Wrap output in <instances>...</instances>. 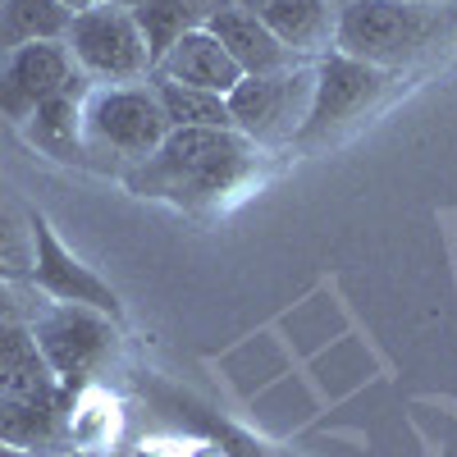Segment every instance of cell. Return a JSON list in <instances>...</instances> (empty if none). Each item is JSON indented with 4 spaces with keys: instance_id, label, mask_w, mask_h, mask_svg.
Instances as JSON below:
<instances>
[{
    "instance_id": "obj_2",
    "label": "cell",
    "mask_w": 457,
    "mask_h": 457,
    "mask_svg": "<svg viewBox=\"0 0 457 457\" xmlns=\"http://www.w3.org/2000/svg\"><path fill=\"white\" fill-rule=\"evenodd\" d=\"M453 42L457 5H430V0H353L334 23V51L385 73H407Z\"/></svg>"
},
{
    "instance_id": "obj_16",
    "label": "cell",
    "mask_w": 457,
    "mask_h": 457,
    "mask_svg": "<svg viewBox=\"0 0 457 457\" xmlns=\"http://www.w3.org/2000/svg\"><path fill=\"white\" fill-rule=\"evenodd\" d=\"M161 96V110L170 129H234L228 114V96L202 92V87H183V83H165V79H146Z\"/></svg>"
},
{
    "instance_id": "obj_25",
    "label": "cell",
    "mask_w": 457,
    "mask_h": 457,
    "mask_svg": "<svg viewBox=\"0 0 457 457\" xmlns=\"http://www.w3.org/2000/svg\"><path fill=\"white\" fill-rule=\"evenodd\" d=\"M51 457H96V453H87V448H64V453H51Z\"/></svg>"
},
{
    "instance_id": "obj_20",
    "label": "cell",
    "mask_w": 457,
    "mask_h": 457,
    "mask_svg": "<svg viewBox=\"0 0 457 457\" xmlns=\"http://www.w3.org/2000/svg\"><path fill=\"white\" fill-rule=\"evenodd\" d=\"M183 10L193 14V23L197 28H206L215 14H224V10H234V0H183Z\"/></svg>"
},
{
    "instance_id": "obj_28",
    "label": "cell",
    "mask_w": 457,
    "mask_h": 457,
    "mask_svg": "<svg viewBox=\"0 0 457 457\" xmlns=\"http://www.w3.org/2000/svg\"><path fill=\"white\" fill-rule=\"evenodd\" d=\"M0 5H5V0H0Z\"/></svg>"
},
{
    "instance_id": "obj_19",
    "label": "cell",
    "mask_w": 457,
    "mask_h": 457,
    "mask_svg": "<svg viewBox=\"0 0 457 457\" xmlns=\"http://www.w3.org/2000/svg\"><path fill=\"white\" fill-rule=\"evenodd\" d=\"M42 307H46V297L37 293L28 279H5V275H0V320L32 325Z\"/></svg>"
},
{
    "instance_id": "obj_23",
    "label": "cell",
    "mask_w": 457,
    "mask_h": 457,
    "mask_svg": "<svg viewBox=\"0 0 457 457\" xmlns=\"http://www.w3.org/2000/svg\"><path fill=\"white\" fill-rule=\"evenodd\" d=\"M110 5H120V10H129V14H133V10H142V5H146V0H110Z\"/></svg>"
},
{
    "instance_id": "obj_4",
    "label": "cell",
    "mask_w": 457,
    "mask_h": 457,
    "mask_svg": "<svg viewBox=\"0 0 457 457\" xmlns=\"http://www.w3.org/2000/svg\"><path fill=\"white\" fill-rule=\"evenodd\" d=\"M32 338L60 389H83L124 348V325L79 302H46L32 320Z\"/></svg>"
},
{
    "instance_id": "obj_18",
    "label": "cell",
    "mask_w": 457,
    "mask_h": 457,
    "mask_svg": "<svg viewBox=\"0 0 457 457\" xmlns=\"http://www.w3.org/2000/svg\"><path fill=\"white\" fill-rule=\"evenodd\" d=\"M0 265L14 279L32 275V224H28V211L10 197L5 183H0Z\"/></svg>"
},
{
    "instance_id": "obj_12",
    "label": "cell",
    "mask_w": 457,
    "mask_h": 457,
    "mask_svg": "<svg viewBox=\"0 0 457 457\" xmlns=\"http://www.w3.org/2000/svg\"><path fill=\"white\" fill-rule=\"evenodd\" d=\"M206 32L228 51V60L243 69V79H252V73H275V69H288V64H312V60H297L279 37L265 28V19L252 14V10H224L206 23Z\"/></svg>"
},
{
    "instance_id": "obj_5",
    "label": "cell",
    "mask_w": 457,
    "mask_h": 457,
    "mask_svg": "<svg viewBox=\"0 0 457 457\" xmlns=\"http://www.w3.org/2000/svg\"><path fill=\"white\" fill-rule=\"evenodd\" d=\"M316 96V64H288L275 73H252L234 92H228V114L234 129L256 142L261 151L293 146L302 124L312 114Z\"/></svg>"
},
{
    "instance_id": "obj_27",
    "label": "cell",
    "mask_w": 457,
    "mask_h": 457,
    "mask_svg": "<svg viewBox=\"0 0 457 457\" xmlns=\"http://www.w3.org/2000/svg\"><path fill=\"white\" fill-rule=\"evenodd\" d=\"M430 5H457V0H430Z\"/></svg>"
},
{
    "instance_id": "obj_8",
    "label": "cell",
    "mask_w": 457,
    "mask_h": 457,
    "mask_svg": "<svg viewBox=\"0 0 457 457\" xmlns=\"http://www.w3.org/2000/svg\"><path fill=\"white\" fill-rule=\"evenodd\" d=\"M28 224H32V275H28V284L46 302H79V307H92V312L124 325L120 293H114L83 256H73L64 247V238L55 234V224L42 211H28Z\"/></svg>"
},
{
    "instance_id": "obj_6",
    "label": "cell",
    "mask_w": 457,
    "mask_h": 457,
    "mask_svg": "<svg viewBox=\"0 0 457 457\" xmlns=\"http://www.w3.org/2000/svg\"><path fill=\"white\" fill-rule=\"evenodd\" d=\"M64 46L73 55V69L96 87H120V83H146L151 79V55H146V42H142L133 14L110 5V0H101V5L69 19Z\"/></svg>"
},
{
    "instance_id": "obj_21",
    "label": "cell",
    "mask_w": 457,
    "mask_h": 457,
    "mask_svg": "<svg viewBox=\"0 0 457 457\" xmlns=\"http://www.w3.org/2000/svg\"><path fill=\"white\" fill-rule=\"evenodd\" d=\"M55 5H60L64 14H83V10H92V5H101V0H55Z\"/></svg>"
},
{
    "instance_id": "obj_13",
    "label": "cell",
    "mask_w": 457,
    "mask_h": 457,
    "mask_svg": "<svg viewBox=\"0 0 457 457\" xmlns=\"http://www.w3.org/2000/svg\"><path fill=\"white\" fill-rule=\"evenodd\" d=\"M261 19L297 60L316 64L325 51H334L338 10L329 5V0H270V5L261 10Z\"/></svg>"
},
{
    "instance_id": "obj_11",
    "label": "cell",
    "mask_w": 457,
    "mask_h": 457,
    "mask_svg": "<svg viewBox=\"0 0 457 457\" xmlns=\"http://www.w3.org/2000/svg\"><path fill=\"white\" fill-rule=\"evenodd\" d=\"M151 79H165V83H183V87H202L215 96H228L243 83V69L228 60V51L215 42L206 28L183 32L179 42L165 51V60L151 69Z\"/></svg>"
},
{
    "instance_id": "obj_7",
    "label": "cell",
    "mask_w": 457,
    "mask_h": 457,
    "mask_svg": "<svg viewBox=\"0 0 457 457\" xmlns=\"http://www.w3.org/2000/svg\"><path fill=\"white\" fill-rule=\"evenodd\" d=\"M394 87V73L375 69L366 60H353L343 51H325L316 60V96H312V114L297 133V146H320L334 142L338 133H348L357 120L385 101V92Z\"/></svg>"
},
{
    "instance_id": "obj_15",
    "label": "cell",
    "mask_w": 457,
    "mask_h": 457,
    "mask_svg": "<svg viewBox=\"0 0 457 457\" xmlns=\"http://www.w3.org/2000/svg\"><path fill=\"white\" fill-rule=\"evenodd\" d=\"M73 14H64L55 0H5L0 5V60L28 42H64V28Z\"/></svg>"
},
{
    "instance_id": "obj_17",
    "label": "cell",
    "mask_w": 457,
    "mask_h": 457,
    "mask_svg": "<svg viewBox=\"0 0 457 457\" xmlns=\"http://www.w3.org/2000/svg\"><path fill=\"white\" fill-rule=\"evenodd\" d=\"M133 23L146 42V55H151V69L165 60V51L179 42L183 32H193V14L183 10V0H146L142 10H133Z\"/></svg>"
},
{
    "instance_id": "obj_9",
    "label": "cell",
    "mask_w": 457,
    "mask_h": 457,
    "mask_svg": "<svg viewBox=\"0 0 457 457\" xmlns=\"http://www.w3.org/2000/svg\"><path fill=\"white\" fill-rule=\"evenodd\" d=\"M73 55L64 42H28L0 60V114L10 124H23L28 114L69 87L73 79Z\"/></svg>"
},
{
    "instance_id": "obj_24",
    "label": "cell",
    "mask_w": 457,
    "mask_h": 457,
    "mask_svg": "<svg viewBox=\"0 0 457 457\" xmlns=\"http://www.w3.org/2000/svg\"><path fill=\"white\" fill-rule=\"evenodd\" d=\"M0 457H32V453H23V448H14V444H0Z\"/></svg>"
},
{
    "instance_id": "obj_3",
    "label": "cell",
    "mask_w": 457,
    "mask_h": 457,
    "mask_svg": "<svg viewBox=\"0 0 457 457\" xmlns=\"http://www.w3.org/2000/svg\"><path fill=\"white\" fill-rule=\"evenodd\" d=\"M170 137V120L151 83L92 87L83 101V165L124 179Z\"/></svg>"
},
{
    "instance_id": "obj_10",
    "label": "cell",
    "mask_w": 457,
    "mask_h": 457,
    "mask_svg": "<svg viewBox=\"0 0 457 457\" xmlns=\"http://www.w3.org/2000/svg\"><path fill=\"white\" fill-rule=\"evenodd\" d=\"M92 87L96 83H87L83 73H73L64 92H55L51 101L37 105L19 124L28 146H37L42 156H51L60 165H83V101Z\"/></svg>"
},
{
    "instance_id": "obj_14",
    "label": "cell",
    "mask_w": 457,
    "mask_h": 457,
    "mask_svg": "<svg viewBox=\"0 0 457 457\" xmlns=\"http://www.w3.org/2000/svg\"><path fill=\"white\" fill-rule=\"evenodd\" d=\"M0 444H14L32 457L64 453L69 426L64 411L46 403H23V398H0Z\"/></svg>"
},
{
    "instance_id": "obj_1",
    "label": "cell",
    "mask_w": 457,
    "mask_h": 457,
    "mask_svg": "<svg viewBox=\"0 0 457 457\" xmlns=\"http://www.w3.org/2000/svg\"><path fill=\"white\" fill-rule=\"evenodd\" d=\"M261 165L265 151L247 142L238 129H170V137L120 183L133 197L211 215L243 197Z\"/></svg>"
},
{
    "instance_id": "obj_26",
    "label": "cell",
    "mask_w": 457,
    "mask_h": 457,
    "mask_svg": "<svg viewBox=\"0 0 457 457\" xmlns=\"http://www.w3.org/2000/svg\"><path fill=\"white\" fill-rule=\"evenodd\" d=\"M329 5H334V10H343V5H353V0H329Z\"/></svg>"
},
{
    "instance_id": "obj_22",
    "label": "cell",
    "mask_w": 457,
    "mask_h": 457,
    "mask_svg": "<svg viewBox=\"0 0 457 457\" xmlns=\"http://www.w3.org/2000/svg\"><path fill=\"white\" fill-rule=\"evenodd\" d=\"M265 5H270V0H234V10H252V14H261Z\"/></svg>"
}]
</instances>
